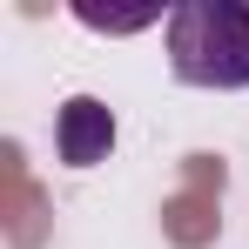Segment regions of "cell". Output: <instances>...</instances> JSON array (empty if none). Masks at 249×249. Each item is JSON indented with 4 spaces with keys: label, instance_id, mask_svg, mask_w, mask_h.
Wrapping results in <instances>:
<instances>
[{
    "label": "cell",
    "instance_id": "obj_2",
    "mask_svg": "<svg viewBox=\"0 0 249 249\" xmlns=\"http://www.w3.org/2000/svg\"><path fill=\"white\" fill-rule=\"evenodd\" d=\"M54 148H61L68 168L108 162V148H115V115H108V101H94V94L61 101V115H54Z\"/></svg>",
    "mask_w": 249,
    "mask_h": 249
},
{
    "label": "cell",
    "instance_id": "obj_3",
    "mask_svg": "<svg viewBox=\"0 0 249 249\" xmlns=\"http://www.w3.org/2000/svg\"><path fill=\"white\" fill-rule=\"evenodd\" d=\"M74 14H81L88 27H108V34H135V27H148V20H162V27H168V14H162V7H142V14H108V7H94V0H81Z\"/></svg>",
    "mask_w": 249,
    "mask_h": 249
},
{
    "label": "cell",
    "instance_id": "obj_1",
    "mask_svg": "<svg viewBox=\"0 0 249 249\" xmlns=\"http://www.w3.org/2000/svg\"><path fill=\"white\" fill-rule=\"evenodd\" d=\"M168 68L189 88H249V0L168 7Z\"/></svg>",
    "mask_w": 249,
    "mask_h": 249
}]
</instances>
